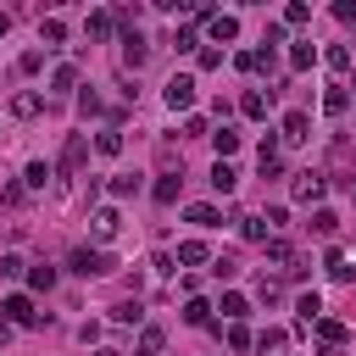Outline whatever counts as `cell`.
<instances>
[{"label":"cell","instance_id":"33","mask_svg":"<svg viewBox=\"0 0 356 356\" xmlns=\"http://www.w3.org/2000/svg\"><path fill=\"white\" fill-rule=\"evenodd\" d=\"M284 22H289V28H300V22H312V6H300V0H295V6L284 11Z\"/></svg>","mask_w":356,"mask_h":356},{"label":"cell","instance_id":"8","mask_svg":"<svg viewBox=\"0 0 356 356\" xmlns=\"http://www.w3.org/2000/svg\"><path fill=\"white\" fill-rule=\"evenodd\" d=\"M278 139H284V145H300V139H312V117H306V111H289Z\"/></svg>","mask_w":356,"mask_h":356},{"label":"cell","instance_id":"18","mask_svg":"<svg viewBox=\"0 0 356 356\" xmlns=\"http://www.w3.org/2000/svg\"><path fill=\"white\" fill-rule=\"evenodd\" d=\"M39 39H44V44H61V39H67L61 17H44V22H39Z\"/></svg>","mask_w":356,"mask_h":356},{"label":"cell","instance_id":"16","mask_svg":"<svg viewBox=\"0 0 356 356\" xmlns=\"http://www.w3.org/2000/svg\"><path fill=\"white\" fill-rule=\"evenodd\" d=\"M295 312H300V323H317V317H323V300H317V295L306 289V295L295 300Z\"/></svg>","mask_w":356,"mask_h":356},{"label":"cell","instance_id":"39","mask_svg":"<svg viewBox=\"0 0 356 356\" xmlns=\"http://www.w3.org/2000/svg\"><path fill=\"white\" fill-rule=\"evenodd\" d=\"M323 61H328V67H334V72H339V67H350V50H345V44H334V50H328V56H323Z\"/></svg>","mask_w":356,"mask_h":356},{"label":"cell","instance_id":"27","mask_svg":"<svg viewBox=\"0 0 356 356\" xmlns=\"http://www.w3.org/2000/svg\"><path fill=\"white\" fill-rule=\"evenodd\" d=\"M239 234H245V239H256V245H261V239H267V222H261V217H239Z\"/></svg>","mask_w":356,"mask_h":356},{"label":"cell","instance_id":"6","mask_svg":"<svg viewBox=\"0 0 356 356\" xmlns=\"http://www.w3.org/2000/svg\"><path fill=\"white\" fill-rule=\"evenodd\" d=\"M267 261H273L278 273H289V278L300 273V261H295V245H289V239H267Z\"/></svg>","mask_w":356,"mask_h":356},{"label":"cell","instance_id":"25","mask_svg":"<svg viewBox=\"0 0 356 356\" xmlns=\"http://www.w3.org/2000/svg\"><path fill=\"white\" fill-rule=\"evenodd\" d=\"M345 106H350V95H345V89H328V95H323V111H328V117H339Z\"/></svg>","mask_w":356,"mask_h":356},{"label":"cell","instance_id":"47","mask_svg":"<svg viewBox=\"0 0 356 356\" xmlns=\"http://www.w3.org/2000/svg\"><path fill=\"white\" fill-rule=\"evenodd\" d=\"M106 356H111V350H106Z\"/></svg>","mask_w":356,"mask_h":356},{"label":"cell","instance_id":"4","mask_svg":"<svg viewBox=\"0 0 356 356\" xmlns=\"http://www.w3.org/2000/svg\"><path fill=\"white\" fill-rule=\"evenodd\" d=\"M0 312H6V323H22V328H33V323H39V312H33V300H28V295H6V300H0Z\"/></svg>","mask_w":356,"mask_h":356},{"label":"cell","instance_id":"3","mask_svg":"<svg viewBox=\"0 0 356 356\" xmlns=\"http://www.w3.org/2000/svg\"><path fill=\"white\" fill-rule=\"evenodd\" d=\"M323 189H328V178H323V172H312V167H306V172H295V200H300V206L323 200Z\"/></svg>","mask_w":356,"mask_h":356},{"label":"cell","instance_id":"44","mask_svg":"<svg viewBox=\"0 0 356 356\" xmlns=\"http://www.w3.org/2000/svg\"><path fill=\"white\" fill-rule=\"evenodd\" d=\"M334 17H339V22H356V0H339V6H334Z\"/></svg>","mask_w":356,"mask_h":356},{"label":"cell","instance_id":"40","mask_svg":"<svg viewBox=\"0 0 356 356\" xmlns=\"http://www.w3.org/2000/svg\"><path fill=\"white\" fill-rule=\"evenodd\" d=\"M111 195L122 200V195H139V178H111Z\"/></svg>","mask_w":356,"mask_h":356},{"label":"cell","instance_id":"5","mask_svg":"<svg viewBox=\"0 0 356 356\" xmlns=\"http://www.w3.org/2000/svg\"><path fill=\"white\" fill-rule=\"evenodd\" d=\"M167 106H172V111H189V106H195V78H189V72H178V78L167 83Z\"/></svg>","mask_w":356,"mask_h":356},{"label":"cell","instance_id":"17","mask_svg":"<svg viewBox=\"0 0 356 356\" xmlns=\"http://www.w3.org/2000/svg\"><path fill=\"white\" fill-rule=\"evenodd\" d=\"M111 22H117L111 11H89V39H106V33H111Z\"/></svg>","mask_w":356,"mask_h":356},{"label":"cell","instance_id":"36","mask_svg":"<svg viewBox=\"0 0 356 356\" xmlns=\"http://www.w3.org/2000/svg\"><path fill=\"white\" fill-rule=\"evenodd\" d=\"M28 284H33V289H50V284H56V267H33Z\"/></svg>","mask_w":356,"mask_h":356},{"label":"cell","instance_id":"24","mask_svg":"<svg viewBox=\"0 0 356 356\" xmlns=\"http://www.w3.org/2000/svg\"><path fill=\"white\" fill-rule=\"evenodd\" d=\"M239 111H245V117H267V95H256V89H250V95L239 100Z\"/></svg>","mask_w":356,"mask_h":356},{"label":"cell","instance_id":"26","mask_svg":"<svg viewBox=\"0 0 356 356\" xmlns=\"http://www.w3.org/2000/svg\"><path fill=\"white\" fill-rule=\"evenodd\" d=\"M44 178H50V167H44V161H28V172H22V184H28V189H44Z\"/></svg>","mask_w":356,"mask_h":356},{"label":"cell","instance_id":"30","mask_svg":"<svg viewBox=\"0 0 356 356\" xmlns=\"http://www.w3.org/2000/svg\"><path fill=\"white\" fill-rule=\"evenodd\" d=\"M334 228H339V217H334V211H317V217H312V234H323V239H328Z\"/></svg>","mask_w":356,"mask_h":356},{"label":"cell","instance_id":"20","mask_svg":"<svg viewBox=\"0 0 356 356\" xmlns=\"http://www.w3.org/2000/svg\"><path fill=\"white\" fill-rule=\"evenodd\" d=\"M95 150H100V156H122V134H117V128H106V134L95 139Z\"/></svg>","mask_w":356,"mask_h":356},{"label":"cell","instance_id":"7","mask_svg":"<svg viewBox=\"0 0 356 356\" xmlns=\"http://www.w3.org/2000/svg\"><path fill=\"white\" fill-rule=\"evenodd\" d=\"M206 33H211V44H228V39H239V17H228V11H217V17L206 22Z\"/></svg>","mask_w":356,"mask_h":356},{"label":"cell","instance_id":"28","mask_svg":"<svg viewBox=\"0 0 356 356\" xmlns=\"http://www.w3.org/2000/svg\"><path fill=\"white\" fill-rule=\"evenodd\" d=\"M39 67H44V50H22L17 56V72H39Z\"/></svg>","mask_w":356,"mask_h":356},{"label":"cell","instance_id":"45","mask_svg":"<svg viewBox=\"0 0 356 356\" xmlns=\"http://www.w3.org/2000/svg\"><path fill=\"white\" fill-rule=\"evenodd\" d=\"M6 28H11V17H6V11H0V33H6Z\"/></svg>","mask_w":356,"mask_h":356},{"label":"cell","instance_id":"42","mask_svg":"<svg viewBox=\"0 0 356 356\" xmlns=\"http://www.w3.org/2000/svg\"><path fill=\"white\" fill-rule=\"evenodd\" d=\"M250 345H261V350H278V345H284V334H278V328H267V334H256Z\"/></svg>","mask_w":356,"mask_h":356},{"label":"cell","instance_id":"13","mask_svg":"<svg viewBox=\"0 0 356 356\" xmlns=\"http://www.w3.org/2000/svg\"><path fill=\"white\" fill-rule=\"evenodd\" d=\"M234 184H239V172H234L228 161H217V167H211V189H217V195H234Z\"/></svg>","mask_w":356,"mask_h":356},{"label":"cell","instance_id":"23","mask_svg":"<svg viewBox=\"0 0 356 356\" xmlns=\"http://www.w3.org/2000/svg\"><path fill=\"white\" fill-rule=\"evenodd\" d=\"M312 61H317V44H312V39H306V44H295V50H289V67H312Z\"/></svg>","mask_w":356,"mask_h":356},{"label":"cell","instance_id":"22","mask_svg":"<svg viewBox=\"0 0 356 356\" xmlns=\"http://www.w3.org/2000/svg\"><path fill=\"white\" fill-rule=\"evenodd\" d=\"M184 217H189L195 228H217V206H189Z\"/></svg>","mask_w":356,"mask_h":356},{"label":"cell","instance_id":"38","mask_svg":"<svg viewBox=\"0 0 356 356\" xmlns=\"http://www.w3.org/2000/svg\"><path fill=\"white\" fill-rule=\"evenodd\" d=\"M228 345H234V350H250V328L234 323V328H228Z\"/></svg>","mask_w":356,"mask_h":356},{"label":"cell","instance_id":"2","mask_svg":"<svg viewBox=\"0 0 356 356\" xmlns=\"http://www.w3.org/2000/svg\"><path fill=\"white\" fill-rule=\"evenodd\" d=\"M83 161H89V139H83V134H67V145H61V161H56V167L72 178V172H83Z\"/></svg>","mask_w":356,"mask_h":356},{"label":"cell","instance_id":"29","mask_svg":"<svg viewBox=\"0 0 356 356\" xmlns=\"http://www.w3.org/2000/svg\"><path fill=\"white\" fill-rule=\"evenodd\" d=\"M11 111H17V117H39V95H17Z\"/></svg>","mask_w":356,"mask_h":356},{"label":"cell","instance_id":"35","mask_svg":"<svg viewBox=\"0 0 356 356\" xmlns=\"http://www.w3.org/2000/svg\"><path fill=\"white\" fill-rule=\"evenodd\" d=\"M328 278H339V284L350 278V267H345V256H339V250H328Z\"/></svg>","mask_w":356,"mask_h":356},{"label":"cell","instance_id":"1","mask_svg":"<svg viewBox=\"0 0 356 356\" xmlns=\"http://www.w3.org/2000/svg\"><path fill=\"white\" fill-rule=\"evenodd\" d=\"M111 267H117V261H111L106 250H89V245L72 250V273H78V278H100V273H111Z\"/></svg>","mask_w":356,"mask_h":356},{"label":"cell","instance_id":"19","mask_svg":"<svg viewBox=\"0 0 356 356\" xmlns=\"http://www.w3.org/2000/svg\"><path fill=\"white\" fill-rule=\"evenodd\" d=\"M72 83H78V67H72V61H61V67L50 72V89H72Z\"/></svg>","mask_w":356,"mask_h":356},{"label":"cell","instance_id":"46","mask_svg":"<svg viewBox=\"0 0 356 356\" xmlns=\"http://www.w3.org/2000/svg\"><path fill=\"white\" fill-rule=\"evenodd\" d=\"M134 356H145V350H134Z\"/></svg>","mask_w":356,"mask_h":356},{"label":"cell","instance_id":"31","mask_svg":"<svg viewBox=\"0 0 356 356\" xmlns=\"http://www.w3.org/2000/svg\"><path fill=\"white\" fill-rule=\"evenodd\" d=\"M245 312H250V306H245V295H222V317H234V323H239Z\"/></svg>","mask_w":356,"mask_h":356},{"label":"cell","instance_id":"41","mask_svg":"<svg viewBox=\"0 0 356 356\" xmlns=\"http://www.w3.org/2000/svg\"><path fill=\"white\" fill-rule=\"evenodd\" d=\"M256 295H261V300H267V306H273V300H278V295H284V289H278V278H261V284H256Z\"/></svg>","mask_w":356,"mask_h":356},{"label":"cell","instance_id":"34","mask_svg":"<svg viewBox=\"0 0 356 356\" xmlns=\"http://www.w3.org/2000/svg\"><path fill=\"white\" fill-rule=\"evenodd\" d=\"M211 273H217V278H234L239 261H234V256H211Z\"/></svg>","mask_w":356,"mask_h":356},{"label":"cell","instance_id":"14","mask_svg":"<svg viewBox=\"0 0 356 356\" xmlns=\"http://www.w3.org/2000/svg\"><path fill=\"white\" fill-rule=\"evenodd\" d=\"M184 323H189V328H206V323H211V306L189 295V306H184Z\"/></svg>","mask_w":356,"mask_h":356},{"label":"cell","instance_id":"37","mask_svg":"<svg viewBox=\"0 0 356 356\" xmlns=\"http://www.w3.org/2000/svg\"><path fill=\"white\" fill-rule=\"evenodd\" d=\"M139 350L156 356V350H161V328H145V334H139Z\"/></svg>","mask_w":356,"mask_h":356},{"label":"cell","instance_id":"10","mask_svg":"<svg viewBox=\"0 0 356 356\" xmlns=\"http://www.w3.org/2000/svg\"><path fill=\"white\" fill-rule=\"evenodd\" d=\"M178 261H184V267H200V261H211L206 239H184V245H178Z\"/></svg>","mask_w":356,"mask_h":356},{"label":"cell","instance_id":"32","mask_svg":"<svg viewBox=\"0 0 356 356\" xmlns=\"http://www.w3.org/2000/svg\"><path fill=\"white\" fill-rule=\"evenodd\" d=\"M111 317H117V323H139V317H145V306H139V300H122Z\"/></svg>","mask_w":356,"mask_h":356},{"label":"cell","instance_id":"43","mask_svg":"<svg viewBox=\"0 0 356 356\" xmlns=\"http://www.w3.org/2000/svg\"><path fill=\"white\" fill-rule=\"evenodd\" d=\"M78 106H83V117H95V111H100V95H95V89H83V95H78Z\"/></svg>","mask_w":356,"mask_h":356},{"label":"cell","instance_id":"11","mask_svg":"<svg viewBox=\"0 0 356 356\" xmlns=\"http://www.w3.org/2000/svg\"><path fill=\"white\" fill-rule=\"evenodd\" d=\"M145 56H150V44H145L139 33H128V39H122V61H128V67H145Z\"/></svg>","mask_w":356,"mask_h":356},{"label":"cell","instance_id":"15","mask_svg":"<svg viewBox=\"0 0 356 356\" xmlns=\"http://www.w3.org/2000/svg\"><path fill=\"white\" fill-rule=\"evenodd\" d=\"M317 339H323V345H345V323H334V317H317Z\"/></svg>","mask_w":356,"mask_h":356},{"label":"cell","instance_id":"21","mask_svg":"<svg viewBox=\"0 0 356 356\" xmlns=\"http://www.w3.org/2000/svg\"><path fill=\"white\" fill-rule=\"evenodd\" d=\"M178 184H184V178H156V189H150V195H156L161 206H172V200H178Z\"/></svg>","mask_w":356,"mask_h":356},{"label":"cell","instance_id":"12","mask_svg":"<svg viewBox=\"0 0 356 356\" xmlns=\"http://www.w3.org/2000/svg\"><path fill=\"white\" fill-rule=\"evenodd\" d=\"M211 145H217V161H228V156H234V150H239V134H234V128H228V122H222V128H217V134H211Z\"/></svg>","mask_w":356,"mask_h":356},{"label":"cell","instance_id":"9","mask_svg":"<svg viewBox=\"0 0 356 356\" xmlns=\"http://www.w3.org/2000/svg\"><path fill=\"white\" fill-rule=\"evenodd\" d=\"M89 222H95V239H111V234L122 228V217H117V206H100V211H95Z\"/></svg>","mask_w":356,"mask_h":356}]
</instances>
